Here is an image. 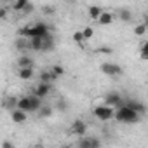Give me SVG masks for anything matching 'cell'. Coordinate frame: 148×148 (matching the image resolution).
I'll list each match as a JSON object with an SVG mask.
<instances>
[{
	"mask_svg": "<svg viewBox=\"0 0 148 148\" xmlns=\"http://www.w3.org/2000/svg\"><path fill=\"white\" fill-rule=\"evenodd\" d=\"M113 119L119 120V122H124V124H138V122L141 120V117H139L138 113H134L129 106H125V103L115 110Z\"/></svg>",
	"mask_w": 148,
	"mask_h": 148,
	"instance_id": "1",
	"label": "cell"
},
{
	"mask_svg": "<svg viewBox=\"0 0 148 148\" xmlns=\"http://www.w3.org/2000/svg\"><path fill=\"white\" fill-rule=\"evenodd\" d=\"M51 32V26L44 21H37L33 25H30V33H28V38H33V37H38V38H44L47 33Z\"/></svg>",
	"mask_w": 148,
	"mask_h": 148,
	"instance_id": "2",
	"label": "cell"
},
{
	"mask_svg": "<svg viewBox=\"0 0 148 148\" xmlns=\"http://www.w3.org/2000/svg\"><path fill=\"white\" fill-rule=\"evenodd\" d=\"M92 113H94V117H96V119H99L101 122H108V120H112V119H113L115 110H113V108H110V106H106V105H98V106H94Z\"/></svg>",
	"mask_w": 148,
	"mask_h": 148,
	"instance_id": "3",
	"label": "cell"
},
{
	"mask_svg": "<svg viewBox=\"0 0 148 148\" xmlns=\"http://www.w3.org/2000/svg\"><path fill=\"white\" fill-rule=\"evenodd\" d=\"M103 99H105L103 105H106V106H110V108H119V106L124 105V99H122L120 92H108Z\"/></svg>",
	"mask_w": 148,
	"mask_h": 148,
	"instance_id": "4",
	"label": "cell"
},
{
	"mask_svg": "<svg viewBox=\"0 0 148 148\" xmlns=\"http://www.w3.org/2000/svg\"><path fill=\"white\" fill-rule=\"evenodd\" d=\"M101 71L105 73V75H108V77H119V75H122V66H119V64H115V63H103L101 66Z\"/></svg>",
	"mask_w": 148,
	"mask_h": 148,
	"instance_id": "5",
	"label": "cell"
},
{
	"mask_svg": "<svg viewBox=\"0 0 148 148\" xmlns=\"http://www.w3.org/2000/svg\"><path fill=\"white\" fill-rule=\"evenodd\" d=\"M71 132L77 134V136H80V138H84L86 132H87V124L82 119H75V120L71 122Z\"/></svg>",
	"mask_w": 148,
	"mask_h": 148,
	"instance_id": "6",
	"label": "cell"
},
{
	"mask_svg": "<svg viewBox=\"0 0 148 148\" xmlns=\"http://www.w3.org/2000/svg\"><path fill=\"white\" fill-rule=\"evenodd\" d=\"M52 91V84H37L35 91H33V96L38 98V99H44L45 96H49Z\"/></svg>",
	"mask_w": 148,
	"mask_h": 148,
	"instance_id": "7",
	"label": "cell"
},
{
	"mask_svg": "<svg viewBox=\"0 0 148 148\" xmlns=\"http://www.w3.org/2000/svg\"><path fill=\"white\" fill-rule=\"evenodd\" d=\"M125 106H129L134 113H138L139 117H143L145 113H146V105L145 103H141V101H138V99H129L127 103H125Z\"/></svg>",
	"mask_w": 148,
	"mask_h": 148,
	"instance_id": "8",
	"label": "cell"
},
{
	"mask_svg": "<svg viewBox=\"0 0 148 148\" xmlns=\"http://www.w3.org/2000/svg\"><path fill=\"white\" fill-rule=\"evenodd\" d=\"M26 119H28V113H25V112H21V110H18V108L11 112V120H12L14 124H25Z\"/></svg>",
	"mask_w": 148,
	"mask_h": 148,
	"instance_id": "9",
	"label": "cell"
},
{
	"mask_svg": "<svg viewBox=\"0 0 148 148\" xmlns=\"http://www.w3.org/2000/svg\"><path fill=\"white\" fill-rule=\"evenodd\" d=\"M98 23H99L101 26H108V25H112V23H113V14L108 12V11H103L101 16L98 18Z\"/></svg>",
	"mask_w": 148,
	"mask_h": 148,
	"instance_id": "10",
	"label": "cell"
},
{
	"mask_svg": "<svg viewBox=\"0 0 148 148\" xmlns=\"http://www.w3.org/2000/svg\"><path fill=\"white\" fill-rule=\"evenodd\" d=\"M2 105H4V108H7L9 112H12L18 106V98L16 96H5L4 101H2Z\"/></svg>",
	"mask_w": 148,
	"mask_h": 148,
	"instance_id": "11",
	"label": "cell"
},
{
	"mask_svg": "<svg viewBox=\"0 0 148 148\" xmlns=\"http://www.w3.org/2000/svg\"><path fill=\"white\" fill-rule=\"evenodd\" d=\"M18 110L25 112V113H30V96H23V98H18Z\"/></svg>",
	"mask_w": 148,
	"mask_h": 148,
	"instance_id": "12",
	"label": "cell"
},
{
	"mask_svg": "<svg viewBox=\"0 0 148 148\" xmlns=\"http://www.w3.org/2000/svg\"><path fill=\"white\" fill-rule=\"evenodd\" d=\"M33 75H35L33 68H19V70H18V77H19L21 80H32Z\"/></svg>",
	"mask_w": 148,
	"mask_h": 148,
	"instance_id": "13",
	"label": "cell"
},
{
	"mask_svg": "<svg viewBox=\"0 0 148 148\" xmlns=\"http://www.w3.org/2000/svg\"><path fill=\"white\" fill-rule=\"evenodd\" d=\"M18 66H19V68H33V59H32L30 56L23 54V56L18 58Z\"/></svg>",
	"mask_w": 148,
	"mask_h": 148,
	"instance_id": "14",
	"label": "cell"
},
{
	"mask_svg": "<svg viewBox=\"0 0 148 148\" xmlns=\"http://www.w3.org/2000/svg\"><path fill=\"white\" fill-rule=\"evenodd\" d=\"M28 47L35 52H40L42 51V38L38 37H33V38H28Z\"/></svg>",
	"mask_w": 148,
	"mask_h": 148,
	"instance_id": "15",
	"label": "cell"
},
{
	"mask_svg": "<svg viewBox=\"0 0 148 148\" xmlns=\"http://www.w3.org/2000/svg\"><path fill=\"white\" fill-rule=\"evenodd\" d=\"M54 47V37L51 35V32L42 38V51H51Z\"/></svg>",
	"mask_w": 148,
	"mask_h": 148,
	"instance_id": "16",
	"label": "cell"
},
{
	"mask_svg": "<svg viewBox=\"0 0 148 148\" xmlns=\"http://www.w3.org/2000/svg\"><path fill=\"white\" fill-rule=\"evenodd\" d=\"M42 108V99H38V98H35L33 94H30V112H38Z\"/></svg>",
	"mask_w": 148,
	"mask_h": 148,
	"instance_id": "17",
	"label": "cell"
},
{
	"mask_svg": "<svg viewBox=\"0 0 148 148\" xmlns=\"http://www.w3.org/2000/svg\"><path fill=\"white\" fill-rule=\"evenodd\" d=\"M52 80H56V77L52 75V73H51L49 70L40 71V84H51Z\"/></svg>",
	"mask_w": 148,
	"mask_h": 148,
	"instance_id": "18",
	"label": "cell"
},
{
	"mask_svg": "<svg viewBox=\"0 0 148 148\" xmlns=\"http://www.w3.org/2000/svg\"><path fill=\"white\" fill-rule=\"evenodd\" d=\"M101 12H103V9H101L99 5H91V7H89V11H87L89 18H91V19H94V21H98V18L101 16Z\"/></svg>",
	"mask_w": 148,
	"mask_h": 148,
	"instance_id": "19",
	"label": "cell"
},
{
	"mask_svg": "<svg viewBox=\"0 0 148 148\" xmlns=\"http://www.w3.org/2000/svg\"><path fill=\"white\" fill-rule=\"evenodd\" d=\"M146 32H148V25H145V23H138L134 26V35L136 37H145Z\"/></svg>",
	"mask_w": 148,
	"mask_h": 148,
	"instance_id": "20",
	"label": "cell"
},
{
	"mask_svg": "<svg viewBox=\"0 0 148 148\" xmlns=\"http://www.w3.org/2000/svg\"><path fill=\"white\" fill-rule=\"evenodd\" d=\"M49 71L58 79V77H63V75H64V66H61V64H52V66L49 68Z\"/></svg>",
	"mask_w": 148,
	"mask_h": 148,
	"instance_id": "21",
	"label": "cell"
},
{
	"mask_svg": "<svg viewBox=\"0 0 148 148\" xmlns=\"http://www.w3.org/2000/svg\"><path fill=\"white\" fill-rule=\"evenodd\" d=\"M28 5V0H18V2H14L12 5H11V9L12 11H16V12H23V9Z\"/></svg>",
	"mask_w": 148,
	"mask_h": 148,
	"instance_id": "22",
	"label": "cell"
},
{
	"mask_svg": "<svg viewBox=\"0 0 148 148\" xmlns=\"http://www.w3.org/2000/svg\"><path fill=\"white\" fill-rule=\"evenodd\" d=\"M119 18H120L122 21L129 23V21H132V12H131L129 9H120V11H119Z\"/></svg>",
	"mask_w": 148,
	"mask_h": 148,
	"instance_id": "23",
	"label": "cell"
},
{
	"mask_svg": "<svg viewBox=\"0 0 148 148\" xmlns=\"http://www.w3.org/2000/svg\"><path fill=\"white\" fill-rule=\"evenodd\" d=\"M82 32V37H84V40H89V38H92V35H94V28L92 26H86L84 30H80Z\"/></svg>",
	"mask_w": 148,
	"mask_h": 148,
	"instance_id": "24",
	"label": "cell"
},
{
	"mask_svg": "<svg viewBox=\"0 0 148 148\" xmlns=\"http://www.w3.org/2000/svg\"><path fill=\"white\" fill-rule=\"evenodd\" d=\"M16 49H19V51L30 49V47H28V40H26V38H21V37H19V38L16 40Z\"/></svg>",
	"mask_w": 148,
	"mask_h": 148,
	"instance_id": "25",
	"label": "cell"
},
{
	"mask_svg": "<svg viewBox=\"0 0 148 148\" xmlns=\"http://www.w3.org/2000/svg\"><path fill=\"white\" fill-rule=\"evenodd\" d=\"M139 58L143 59V61H146L148 59V44L143 40V44H141V51H139Z\"/></svg>",
	"mask_w": 148,
	"mask_h": 148,
	"instance_id": "26",
	"label": "cell"
},
{
	"mask_svg": "<svg viewBox=\"0 0 148 148\" xmlns=\"http://www.w3.org/2000/svg\"><path fill=\"white\" fill-rule=\"evenodd\" d=\"M38 113H40V117L47 119V117H51V115H52V108H51V106H42V108L38 110Z\"/></svg>",
	"mask_w": 148,
	"mask_h": 148,
	"instance_id": "27",
	"label": "cell"
},
{
	"mask_svg": "<svg viewBox=\"0 0 148 148\" xmlns=\"http://www.w3.org/2000/svg\"><path fill=\"white\" fill-rule=\"evenodd\" d=\"M89 148H101V139L99 138H89Z\"/></svg>",
	"mask_w": 148,
	"mask_h": 148,
	"instance_id": "28",
	"label": "cell"
},
{
	"mask_svg": "<svg viewBox=\"0 0 148 148\" xmlns=\"http://www.w3.org/2000/svg\"><path fill=\"white\" fill-rule=\"evenodd\" d=\"M73 42H77V44H84V37H82V32H75L73 33Z\"/></svg>",
	"mask_w": 148,
	"mask_h": 148,
	"instance_id": "29",
	"label": "cell"
},
{
	"mask_svg": "<svg viewBox=\"0 0 148 148\" xmlns=\"http://www.w3.org/2000/svg\"><path fill=\"white\" fill-rule=\"evenodd\" d=\"M33 11H35V5H33L32 2H28V5L23 9V16H28V14H32Z\"/></svg>",
	"mask_w": 148,
	"mask_h": 148,
	"instance_id": "30",
	"label": "cell"
},
{
	"mask_svg": "<svg viewBox=\"0 0 148 148\" xmlns=\"http://www.w3.org/2000/svg\"><path fill=\"white\" fill-rule=\"evenodd\" d=\"M79 148H89V138H80Z\"/></svg>",
	"mask_w": 148,
	"mask_h": 148,
	"instance_id": "31",
	"label": "cell"
},
{
	"mask_svg": "<svg viewBox=\"0 0 148 148\" xmlns=\"http://www.w3.org/2000/svg\"><path fill=\"white\" fill-rule=\"evenodd\" d=\"M9 14V9L7 7H0V19H5Z\"/></svg>",
	"mask_w": 148,
	"mask_h": 148,
	"instance_id": "32",
	"label": "cell"
},
{
	"mask_svg": "<svg viewBox=\"0 0 148 148\" xmlns=\"http://www.w3.org/2000/svg\"><path fill=\"white\" fill-rule=\"evenodd\" d=\"M42 12H44V14H52V12H54V7H52V5H44V7H42Z\"/></svg>",
	"mask_w": 148,
	"mask_h": 148,
	"instance_id": "33",
	"label": "cell"
},
{
	"mask_svg": "<svg viewBox=\"0 0 148 148\" xmlns=\"http://www.w3.org/2000/svg\"><path fill=\"white\" fill-rule=\"evenodd\" d=\"M2 148H16V146H14V143H12V141L4 139V141H2Z\"/></svg>",
	"mask_w": 148,
	"mask_h": 148,
	"instance_id": "34",
	"label": "cell"
},
{
	"mask_svg": "<svg viewBox=\"0 0 148 148\" xmlns=\"http://www.w3.org/2000/svg\"><path fill=\"white\" fill-rule=\"evenodd\" d=\"M61 148H70V146H61Z\"/></svg>",
	"mask_w": 148,
	"mask_h": 148,
	"instance_id": "35",
	"label": "cell"
}]
</instances>
